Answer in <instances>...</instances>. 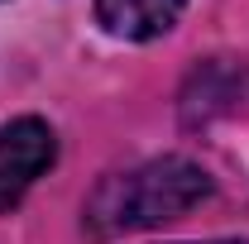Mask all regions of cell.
<instances>
[{
    "label": "cell",
    "instance_id": "6da1fadb",
    "mask_svg": "<svg viewBox=\"0 0 249 244\" xmlns=\"http://www.w3.org/2000/svg\"><path fill=\"white\" fill-rule=\"evenodd\" d=\"M206 196H211L206 168H196L192 158H154L134 173H120V177L101 182V192L87 206V220L101 235L149 230V225H168V220L187 215Z\"/></svg>",
    "mask_w": 249,
    "mask_h": 244
},
{
    "label": "cell",
    "instance_id": "7a4b0ae2",
    "mask_svg": "<svg viewBox=\"0 0 249 244\" xmlns=\"http://www.w3.org/2000/svg\"><path fill=\"white\" fill-rule=\"evenodd\" d=\"M53 129L43 120H10L0 124V211H10L48 168H53Z\"/></svg>",
    "mask_w": 249,
    "mask_h": 244
},
{
    "label": "cell",
    "instance_id": "3957f363",
    "mask_svg": "<svg viewBox=\"0 0 249 244\" xmlns=\"http://www.w3.org/2000/svg\"><path fill=\"white\" fill-rule=\"evenodd\" d=\"M182 5L187 0H96V19L115 38L144 43V38H158V34L173 29Z\"/></svg>",
    "mask_w": 249,
    "mask_h": 244
}]
</instances>
